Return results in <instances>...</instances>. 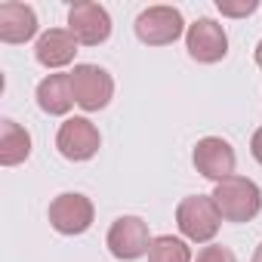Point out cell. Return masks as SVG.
Wrapping results in <instances>:
<instances>
[{
  "mask_svg": "<svg viewBox=\"0 0 262 262\" xmlns=\"http://www.w3.org/2000/svg\"><path fill=\"white\" fill-rule=\"evenodd\" d=\"M185 47L188 56L201 65H216L228 56V34L219 22L213 19H198L185 31Z\"/></svg>",
  "mask_w": 262,
  "mask_h": 262,
  "instance_id": "obj_9",
  "label": "cell"
},
{
  "mask_svg": "<svg viewBox=\"0 0 262 262\" xmlns=\"http://www.w3.org/2000/svg\"><path fill=\"white\" fill-rule=\"evenodd\" d=\"M93 216H96V207L80 191H65V194L53 198V204H50V225L65 237L83 234L93 225Z\"/></svg>",
  "mask_w": 262,
  "mask_h": 262,
  "instance_id": "obj_7",
  "label": "cell"
},
{
  "mask_svg": "<svg viewBox=\"0 0 262 262\" xmlns=\"http://www.w3.org/2000/svg\"><path fill=\"white\" fill-rule=\"evenodd\" d=\"M68 31L83 47H99L111 37V16L102 4L93 0H77L68 10Z\"/></svg>",
  "mask_w": 262,
  "mask_h": 262,
  "instance_id": "obj_8",
  "label": "cell"
},
{
  "mask_svg": "<svg viewBox=\"0 0 262 262\" xmlns=\"http://www.w3.org/2000/svg\"><path fill=\"white\" fill-rule=\"evenodd\" d=\"M71 90H74V102L83 111H102L114 96V80L105 68L83 62V65H74L71 71Z\"/></svg>",
  "mask_w": 262,
  "mask_h": 262,
  "instance_id": "obj_6",
  "label": "cell"
},
{
  "mask_svg": "<svg viewBox=\"0 0 262 262\" xmlns=\"http://www.w3.org/2000/svg\"><path fill=\"white\" fill-rule=\"evenodd\" d=\"M213 204L225 222H250L262 210V191L247 176H228V179L216 182Z\"/></svg>",
  "mask_w": 262,
  "mask_h": 262,
  "instance_id": "obj_1",
  "label": "cell"
},
{
  "mask_svg": "<svg viewBox=\"0 0 262 262\" xmlns=\"http://www.w3.org/2000/svg\"><path fill=\"white\" fill-rule=\"evenodd\" d=\"M102 145V136H99V126L90 120V117H68L62 126H59V133H56V148L65 161H90L96 158Z\"/></svg>",
  "mask_w": 262,
  "mask_h": 262,
  "instance_id": "obj_5",
  "label": "cell"
},
{
  "mask_svg": "<svg viewBox=\"0 0 262 262\" xmlns=\"http://www.w3.org/2000/svg\"><path fill=\"white\" fill-rule=\"evenodd\" d=\"M136 37L145 43V47H170L176 43L188 28H185V19L176 7H148L136 16Z\"/></svg>",
  "mask_w": 262,
  "mask_h": 262,
  "instance_id": "obj_3",
  "label": "cell"
},
{
  "mask_svg": "<svg viewBox=\"0 0 262 262\" xmlns=\"http://www.w3.org/2000/svg\"><path fill=\"white\" fill-rule=\"evenodd\" d=\"M77 56V37L68 28H50L37 37L34 47V59L47 68V71H59L65 65H71Z\"/></svg>",
  "mask_w": 262,
  "mask_h": 262,
  "instance_id": "obj_11",
  "label": "cell"
},
{
  "mask_svg": "<svg viewBox=\"0 0 262 262\" xmlns=\"http://www.w3.org/2000/svg\"><path fill=\"white\" fill-rule=\"evenodd\" d=\"M250 155H253V158H256V164L262 167V126L256 129L253 139H250Z\"/></svg>",
  "mask_w": 262,
  "mask_h": 262,
  "instance_id": "obj_18",
  "label": "cell"
},
{
  "mask_svg": "<svg viewBox=\"0 0 262 262\" xmlns=\"http://www.w3.org/2000/svg\"><path fill=\"white\" fill-rule=\"evenodd\" d=\"M148 262H191V247H188L182 237L161 234V237L151 241Z\"/></svg>",
  "mask_w": 262,
  "mask_h": 262,
  "instance_id": "obj_15",
  "label": "cell"
},
{
  "mask_svg": "<svg viewBox=\"0 0 262 262\" xmlns=\"http://www.w3.org/2000/svg\"><path fill=\"white\" fill-rule=\"evenodd\" d=\"M194 262H237V259H234V253H231L228 247H222V244H207V247L198 253Z\"/></svg>",
  "mask_w": 262,
  "mask_h": 262,
  "instance_id": "obj_17",
  "label": "cell"
},
{
  "mask_svg": "<svg viewBox=\"0 0 262 262\" xmlns=\"http://www.w3.org/2000/svg\"><path fill=\"white\" fill-rule=\"evenodd\" d=\"M37 105L43 114H53V117L68 114L77 105L74 90H71V74H47L37 83Z\"/></svg>",
  "mask_w": 262,
  "mask_h": 262,
  "instance_id": "obj_13",
  "label": "cell"
},
{
  "mask_svg": "<svg viewBox=\"0 0 262 262\" xmlns=\"http://www.w3.org/2000/svg\"><path fill=\"white\" fill-rule=\"evenodd\" d=\"M253 56H256V65H259V68H262V40H259V43H256V50H253Z\"/></svg>",
  "mask_w": 262,
  "mask_h": 262,
  "instance_id": "obj_19",
  "label": "cell"
},
{
  "mask_svg": "<svg viewBox=\"0 0 262 262\" xmlns=\"http://www.w3.org/2000/svg\"><path fill=\"white\" fill-rule=\"evenodd\" d=\"M151 231H148V222L139 219V216H117L108 228V250L114 259L120 262H133V259H142L148 250H151Z\"/></svg>",
  "mask_w": 262,
  "mask_h": 262,
  "instance_id": "obj_4",
  "label": "cell"
},
{
  "mask_svg": "<svg viewBox=\"0 0 262 262\" xmlns=\"http://www.w3.org/2000/svg\"><path fill=\"white\" fill-rule=\"evenodd\" d=\"M28 158H31V133L22 123L4 117L0 120V164L4 167H19Z\"/></svg>",
  "mask_w": 262,
  "mask_h": 262,
  "instance_id": "obj_14",
  "label": "cell"
},
{
  "mask_svg": "<svg viewBox=\"0 0 262 262\" xmlns=\"http://www.w3.org/2000/svg\"><path fill=\"white\" fill-rule=\"evenodd\" d=\"M219 210L213 204V194H188L176 207V225L191 244H210L219 234Z\"/></svg>",
  "mask_w": 262,
  "mask_h": 262,
  "instance_id": "obj_2",
  "label": "cell"
},
{
  "mask_svg": "<svg viewBox=\"0 0 262 262\" xmlns=\"http://www.w3.org/2000/svg\"><path fill=\"white\" fill-rule=\"evenodd\" d=\"M37 34V13L28 4H0V40L4 43H28Z\"/></svg>",
  "mask_w": 262,
  "mask_h": 262,
  "instance_id": "obj_12",
  "label": "cell"
},
{
  "mask_svg": "<svg viewBox=\"0 0 262 262\" xmlns=\"http://www.w3.org/2000/svg\"><path fill=\"white\" fill-rule=\"evenodd\" d=\"M216 10L228 19H247L259 10V0H216Z\"/></svg>",
  "mask_w": 262,
  "mask_h": 262,
  "instance_id": "obj_16",
  "label": "cell"
},
{
  "mask_svg": "<svg viewBox=\"0 0 262 262\" xmlns=\"http://www.w3.org/2000/svg\"><path fill=\"white\" fill-rule=\"evenodd\" d=\"M191 161H194L198 173L204 179H213V182H222V179L234 176V164H237L231 142H225L222 136H204L194 145Z\"/></svg>",
  "mask_w": 262,
  "mask_h": 262,
  "instance_id": "obj_10",
  "label": "cell"
},
{
  "mask_svg": "<svg viewBox=\"0 0 262 262\" xmlns=\"http://www.w3.org/2000/svg\"><path fill=\"white\" fill-rule=\"evenodd\" d=\"M250 262H262V244L256 247V253H253V259H250Z\"/></svg>",
  "mask_w": 262,
  "mask_h": 262,
  "instance_id": "obj_20",
  "label": "cell"
}]
</instances>
